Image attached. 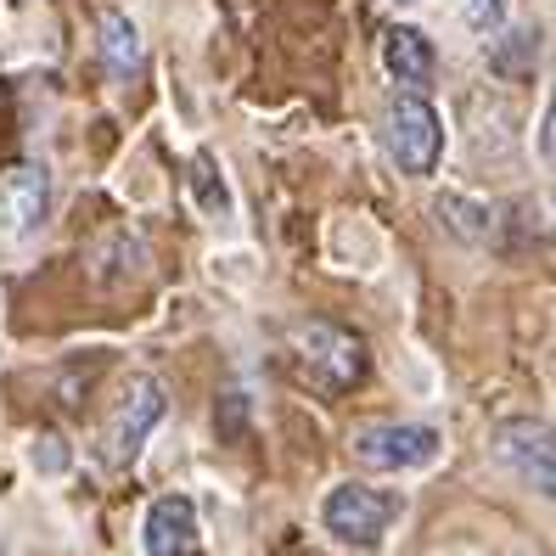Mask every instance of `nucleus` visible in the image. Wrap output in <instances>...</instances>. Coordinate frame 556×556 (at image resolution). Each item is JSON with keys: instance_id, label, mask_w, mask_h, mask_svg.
Listing matches in <instances>:
<instances>
[{"instance_id": "obj_1", "label": "nucleus", "mask_w": 556, "mask_h": 556, "mask_svg": "<svg viewBox=\"0 0 556 556\" xmlns=\"http://www.w3.org/2000/svg\"><path fill=\"white\" fill-rule=\"evenodd\" d=\"M405 501L394 489H377V483H338L320 495V529L343 540V545H382V534L400 522Z\"/></svg>"}, {"instance_id": "obj_2", "label": "nucleus", "mask_w": 556, "mask_h": 556, "mask_svg": "<svg viewBox=\"0 0 556 556\" xmlns=\"http://www.w3.org/2000/svg\"><path fill=\"white\" fill-rule=\"evenodd\" d=\"M382 136H388V152L405 175H433L439 157H444V124H439V108L428 102V90H394L388 96V113H382Z\"/></svg>"}, {"instance_id": "obj_3", "label": "nucleus", "mask_w": 556, "mask_h": 556, "mask_svg": "<svg viewBox=\"0 0 556 556\" xmlns=\"http://www.w3.org/2000/svg\"><path fill=\"white\" fill-rule=\"evenodd\" d=\"M349 444H354V462L377 472H421L444 450L439 428H428V421H366Z\"/></svg>"}, {"instance_id": "obj_4", "label": "nucleus", "mask_w": 556, "mask_h": 556, "mask_svg": "<svg viewBox=\"0 0 556 556\" xmlns=\"http://www.w3.org/2000/svg\"><path fill=\"white\" fill-rule=\"evenodd\" d=\"M163 410H169V394H163L157 377H129L124 382V394L113 405V421H108V433H102V455H108L113 467H136V455L157 433Z\"/></svg>"}, {"instance_id": "obj_5", "label": "nucleus", "mask_w": 556, "mask_h": 556, "mask_svg": "<svg viewBox=\"0 0 556 556\" xmlns=\"http://www.w3.org/2000/svg\"><path fill=\"white\" fill-rule=\"evenodd\" d=\"M292 354H299V366L320 388H354L366 377V343L349 326H332V320H304L292 332Z\"/></svg>"}, {"instance_id": "obj_6", "label": "nucleus", "mask_w": 556, "mask_h": 556, "mask_svg": "<svg viewBox=\"0 0 556 556\" xmlns=\"http://www.w3.org/2000/svg\"><path fill=\"white\" fill-rule=\"evenodd\" d=\"M495 462L522 478L534 495L556 501V428L551 421H534V416H511L495 428Z\"/></svg>"}, {"instance_id": "obj_7", "label": "nucleus", "mask_w": 556, "mask_h": 556, "mask_svg": "<svg viewBox=\"0 0 556 556\" xmlns=\"http://www.w3.org/2000/svg\"><path fill=\"white\" fill-rule=\"evenodd\" d=\"M141 551L147 556H203V522L186 495H157L141 517Z\"/></svg>"}, {"instance_id": "obj_8", "label": "nucleus", "mask_w": 556, "mask_h": 556, "mask_svg": "<svg viewBox=\"0 0 556 556\" xmlns=\"http://www.w3.org/2000/svg\"><path fill=\"white\" fill-rule=\"evenodd\" d=\"M382 68H388V79H394L400 90H428L433 74H439V51H433V40L421 35V28L400 23V28L382 35Z\"/></svg>"}, {"instance_id": "obj_9", "label": "nucleus", "mask_w": 556, "mask_h": 556, "mask_svg": "<svg viewBox=\"0 0 556 556\" xmlns=\"http://www.w3.org/2000/svg\"><path fill=\"white\" fill-rule=\"evenodd\" d=\"M96 46H102V62L113 79H136L141 62H147V40L129 12H102V23H96Z\"/></svg>"}, {"instance_id": "obj_10", "label": "nucleus", "mask_w": 556, "mask_h": 556, "mask_svg": "<svg viewBox=\"0 0 556 556\" xmlns=\"http://www.w3.org/2000/svg\"><path fill=\"white\" fill-rule=\"evenodd\" d=\"M51 208V175L40 169V163H17V169L7 175V214L17 231H35V225L46 219Z\"/></svg>"}, {"instance_id": "obj_11", "label": "nucleus", "mask_w": 556, "mask_h": 556, "mask_svg": "<svg viewBox=\"0 0 556 556\" xmlns=\"http://www.w3.org/2000/svg\"><path fill=\"white\" fill-rule=\"evenodd\" d=\"M186 186H191V203H198L208 219H225V214H231V186H225L214 152H198V157H191Z\"/></svg>"}, {"instance_id": "obj_12", "label": "nucleus", "mask_w": 556, "mask_h": 556, "mask_svg": "<svg viewBox=\"0 0 556 556\" xmlns=\"http://www.w3.org/2000/svg\"><path fill=\"white\" fill-rule=\"evenodd\" d=\"M439 219H444V231L450 237H462V242H478L483 231H489V203H478V198H439Z\"/></svg>"}, {"instance_id": "obj_13", "label": "nucleus", "mask_w": 556, "mask_h": 556, "mask_svg": "<svg viewBox=\"0 0 556 556\" xmlns=\"http://www.w3.org/2000/svg\"><path fill=\"white\" fill-rule=\"evenodd\" d=\"M462 12H467V23L478 28V35H495V28L506 23V12H511V0H462Z\"/></svg>"}, {"instance_id": "obj_14", "label": "nucleus", "mask_w": 556, "mask_h": 556, "mask_svg": "<svg viewBox=\"0 0 556 556\" xmlns=\"http://www.w3.org/2000/svg\"><path fill=\"white\" fill-rule=\"evenodd\" d=\"M540 152L556 163V90H551V108H545V124H540Z\"/></svg>"}, {"instance_id": "obj_15", "label": "nucleus", "mask_w": 556, "mask_h": 556, "mask_svg": "<svg viewBox=\"0 0 556 556\" xmlns=\"http://www.w3.org/2000/svg\"><path fill=\"white\" fill-rule=\"evenodd\" d=\"M400 7H410V0H400Z\"/></svg>"}]
</instances>
